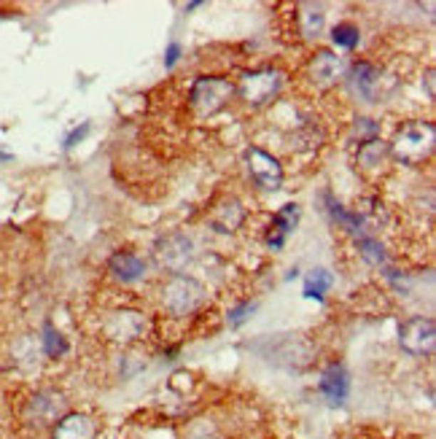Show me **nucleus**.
Here are the masks:
<instances>
[{
    "mask_svg": "<svg viewBox=\"0 0 436 439\" xmlns=\"http://www.w3.org/2000/svg\"><path fill=\"white\" fill-rule=\"evenodd\" d=\"M207 294H205V286L199 281H194V278H186V275H175L172 281L162 289V305L167 313L172 316H192L197 313L199 307L205 305Z\"/></svg>",
    "mask_w": 436,
    "mask_h": 439,
    "instance_id": "f257e3e1",
    "label": "nucleus"
},
{
    "mask_svg": "<svg viewBox=\"0 0 436 439\" xmlns=\"http://www.w3.org/2000/svg\"><path fill=\"white\" fill-rule=\"evenodd\" d=\"M234 95V86L227 78H216V76H202L192 84L189 92V103L197 116H213L227 105V100Z\"/></svg>",
    "mask_w": 436,
    "mask_h": 439,
    "instance_id": "f03ea898",
    "label": "nucleus"
},
{
    "mask_svg": "<svg viewBox=\"0 0 436 439\" xmlns=\"http://www.w3.org/2000/svg\"><path fill=\"white\" fill-rule=\"evenodd\" d=\"M434 124L428 122H415V124H407L399 135H396V143H393V154L401 159V162H407V165H415V162H420L431 154V148H434Z\"/></svg>",
    "mask_w": 436,
    "mask_h": 439,
    "instance_id": "7ed1b4c3",
    "label": "nucleus"
},
{
    "mask_svg": "<svg viewBox=\"0 0 436 439\" xmlns=\"http://www.w3.org/2000/svg\"><path fill=\"white\" fill-rule=\"evenodd\" d=\"M283 86V73L280 71H254V73H245L237 84L240 98L248 105H264L275 98Z\"/></svg>",
    "mask_w": 436,
    "mask_h": 439,
    "instance_id": "20e7f679",
    "label": "nucleus"
},
{
    "mask_svg": "<svg viewBox=\"0 0 436 439\" xmlns=\"http://www.w3.org/2000/svg\"><path fill=\"white\" fill-rule=\"evenodd\" d=\"M399 345L410 356H428L434 353L436 345V326L431 318H410L407 324H401L399 329Z\"/></svg>",
    "mask_w": 436,
    "mask_h": 439,
    "instance_id": "39448f33",
    "label": "nucleus"
},
{
    "mask_svg": "<svg viewBox=\"0 0 436 439\" xmlns=\"http://www.w3.org/2000/svg\"><path fill=\"white\" fill-rule=\"evenodd\" d=\"M154 259L162 269L167 272H181L186 269V264L194 259V245L186 234H165L157 245H154Z\"/></svg>",
    "mask_w": 436,
    "mask_h": 439,
    "instance_id": "423d86ee",
    "label": "nucleus"
},
{
    "mask_svg": "<svg viewBox=\"0 0 436 439\" xmlns=\"http://www.w3.org/2000/svg\"><path fill=\"white\" fill-rule=\"evenodd\" d=\"M245 162H248L251 178H254L261 189H266V192L280 189V183H283V167H280V162L272 157V154H266V151L254 146L245 151Z\"/></svg>",
    "mask_w": 436,
    "mask_h": 439,
    "instance_id": "0eeeda50",
    "label": "nucleus"
},
{
    "mask_svg": "<svg viewBox=\"0 0 436 439\" xmlns=\"http://www.w3.org/2000/svg\"><path fill=\"white\" fill-rule=\"evenodd\" d=\"M318 388L323 393V399H326L331 407H339V404H345L348 399V393H351V380H348V369L342 364H328L323 369V375H321V383H318Z\"/></svg>",
    "mask_w": 436,
    "mask_h": 439,
    "instance_id": "6e6552de",
    "label": "nucleus"
},
{
    "mask_svg": "<svg viewBox=\"0 0 436 439\" xmlns=\"http://www.w3.org/2000/svg\"><path fill=\"white\" fill-rule=\"evenodd\" d=\"M51 439H97V423L84 413L62 415L51 431Z\"/></svg>",
    "mask_w": 436,
    "mask_h": 439,
    "instance_id": "1a4fd4ad",
    "label": "nucleus"
},
{
    "mask_svg": "<svg viewBox=\"0 0 436 439\" xmlns=\"http://www.w3.org/2000/svg\"><path fill=\"white\" fill-rule=\"evenodd\" d=\"M296 224H299V205H294V202L283 205L278 213H275V219H272V229L266 234V245H269L272 251H280L283 243H286V237H289L291 229H294Z\"/></svg>",
    "mask_w": 436,
    "mask_h": 439,
    "instance_id": "9d476101",
    "label": "nucleus"
},
{
    "mask_svg": "<svg viewBox=\"0 0 436 439\" xmlns=\"http://www.w3.org/2000/svg\"><path fill=\"white\" fill-rule=\"evenodd\" d=\"M242 219H245V210L237 200H224L221 205L216 207V213L210 216V227L216 229V232H224V234H232L240 229Z\"/></svg>",
    "mask_w": 436,
    "mask_h": 439,
    "instance_id": "9b49d317",
    "label": "nucleus"
},
{
    "mask_svg": "<svg viewBox=\"0 0 436 439\" xmlns=\"http://www.w3.org/2000/svg\"><path fill=\"white\" fill-rule=\"evenodd\" d=\"M140 331H143V318L135 310L113 313L108 321V334L113 340H135V337H140Z\"/></svg>",
    "mask_w": 436,
    "mask_h": 439,
    "instance_id": "f8f14e48",
    "label": "nucleus"
},
{
    "mask_svg": "<svg viewBox=\"0 0 436 439\" xmlns=\"http://www.w3.org/2000/svg\"><path fill=\"white\" fill-rule=\"evenodd\" d=\"M108 269L110 275L121 283H135L143 278L145 272V264L140 259L135 257V254H113L108 262Z\"/></svg>",
    "mask_w": 436,
    "mask_h": 439,
    "instance_id": "ddd939ff",
    "label": "nucleus"
},
{
    "mask_svg": "<svg viewBox=\"0 0 436 439\" xmlns=\"http://www.w3.org/2000/svg\"><path fill=\"white\" fill-rule=\"evenodd\" d=\"M375 84H377V71L366 62H355L351 68V86L361 95L363 100L375 98Z\"/></svg>",
    "mask_w": 436,
    "mask_h": 439,
    "instance_id": "4468645a",
    "label": "nucleus"
},
{
    "mask_svg": "<svg viewBox=\"0 0 436 439\" xmlns=\"http://www.w3.org/2000/svg\"><path fill=\"white\" fill-rule=\"evenodd\" d=\"M328 289H331V275L326 269H313L307 275V281H304V296L307 299H321Z\"/></svg>",
    "mask_w": 436,
    "mask_h": 439,
    "instance_id": "2eb2a0df",
    "label": "nucleus"
},
{
    "mask_svg": "<svg viewBox=\"0 0 436 439\" xmlns=\"http://www.w3.org/2000/svg\"><path fill=\"white\" fill-rule=\"evenodd\" d=\"M339 71V57H334L331 51H318V57L313 60V78L318 81H328L334 78Z\"/></svg>",
    "mask_w": 436,
    "mask_h": 439,
    "instance_id": "dca6fc26",
    "label": "nucleus"
},
{
    "mask_svg": "<svg viewBox=\"0 0 436 439\" xmlns=\"http://www.w3.org/2000/svg\"><path fill=\"white\" fill-rule=\"evenodd\" d=\"M385 157H388V146L383 140H377V138L361 143V148H358V159H361V165H366V167H375Z\"/></svg>",
    "mask_w": 436,
    "mask_h": 439,
    "instance_id": "f3484780",
    "label": "nucleus"
},
{
    "mask_svg": "<svg viewBox=\"0 0 436 439\" xmlns=\"http://www.w3.org/2000/svg\"><path fill=\"white\" fill-rule=\"evenodd\" d=\"M299 22H302V36L315 38L321 30H323V11L315 9V6H307L304 14H299Z\"/></svg>",
    "mask_w": 436,
    "mask_h": 439,
    "instance_id": "a211bd4d",
    "label": "nucleus"
},
{
    "mask_svg": "<svg viewBox=\"0 0 436 439\" xmlns=\"http://www.w3.org/2000/svg\"><path fill=\"white\" fill-rule=\"evenodd\" d=\"M358 38H361L358 27L348 25V22H342V25H337L331 30V41H334L337 46H342V49H355V46H358Z\"/></svg>",
    "mask_w": 436,
    "mask_h": 439,
    "instance_id": "6ab92c4d",
    "label": "nucleus"
},
{
    "mask_svg": "<svg viewBox=\"0 0 436 439\" xmlns=\"http://www.w3.org/2000/svg\"><path fill=\"white\" fill-rule=\"evenodd\" d=\"M43 351H46V356H51V358H57V356H62L68 351V342L62 340V334L54 329L51 324L43 326Z\"/></svg>",
    "mask_w": 436,
    "mask_h": 439,
    "instance_id": "aec40b11",
    "label": "nucleus"
},
{
    "mask_svg": "<svg viewBox=\"0 0 436 439\" xmlns=\"http://www.w3.org/2000/svg\"><path fill=\"white\" fill-rule=\"evenodd\" d=\"M62 407H65L62 396H57L51 404H46V393H41V396L33 399V413H36L38 420H48V418H54L57 413H62Z\"/></svg>",
    "mask_w": 436,
    "mask_h": 439,
    "instance_id": "412c9836",
    "label": "nucleus"
},
{
    "mask_svg": "<svg viewBox=\"0 0 436 439\" xmlns=\"http://www.w3.org/2000/svg\"><path fill=\"white\" fill-rule=\"evenodd\" d=\"M326 202H328V213L334 216L337 221H342L348 229H353V232H358V227H361V216H355V213H348L345 207L339 205V202H334L331 197L326 195Z\"/></svg>",
    "mask_w": 436,
    "mask_h": 439,
    "instance_id": "4be33fe9",
    "label": "nucleus"
},
{
    "mask_svg": "<svg viewBox=\"0 0 436 439\" xmlns=\"http://www.w3.org/2000/svg\"><path fill=\"white\" fill-rule=\"evenodd\" d=\"M256 310V302H242L240 307H234V310H229V324L237 329V326H242L245 321H248V316Z\"/></svg>",
    "mask_w": 436,
    "mask_h": 439,
    "instance_id": "5701e85b",
    "label": "nucleus"
},
{
    "mask_svg": "<svg viewBox=\"0 0 436 439\" xmlns=\"http://www.w3.org/2000/svg\"><path fill=\"white\" fill-rule=\"evenodd\" d=\"M361 254H363V259H369L372 264H380L383 262V248L375 243V240H369V237H363L361 240Z\"/></svg>",
    "mask_w": 436,
    "mask_h": 439,
    "instance_id": "b1692460",
    "label": "nucleus"
},
{
    "mask_svg": "<svg viewBox=\"0 0 436 439\" xmlns=\"http://www.w3.org/2000/svg\"><path fill=\"white\" fill-rule=\"evenodd\" d=\"M86 133H89V122H84L81 127H78V130H73V133L65 138V148H73L76 143H78V140H84Z\"/></svg>",
    "mask_w": 436,
    "mask_h": 439,
    "instance_id": "393cba45",
    "label": "nucleus"
},
{
    "mask_svg": "<svg viewBox=\"0 0 436 439\" xmlns=\"http://www.w3.org/2000/svg\"><path fill=\"white\" fill-rule=\"evenodd\" d=\"M178 57H181V46H178V43H170L167 54H165V65H167V68H172V65L178 62Z\"/></svg>",
    "mask_w": 436,
    "mask_h": 439,
    "instance_id": "a878e982",
    "label": "nucleus"
}]
</instances>
